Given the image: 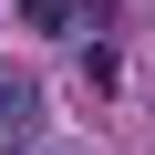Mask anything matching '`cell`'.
I'll return each mask as SVG.
<instances>
[{
    "label": "cell",
    "mask_w": 155,
    "mask_h": 155,
    "mask_svg": "<svg viewBox=\"0 0 155 155\" xmlns=\"http://www.w3.org/2000/svg\"><path fill=\"white\" fill-rule=\"evenodd\" d=\"M31 114H41L31 72H21V62H0V145H11V134H31Z\"/></svg>",
    "instance_id": "6da1fadb"
},
{
    "label": "cell",
    "mask_w": 155,
    "mask_h": 155,
    "mask_svg": "<svg viewBox=\"0 0 155 155\" xmlns=\"http://www.w3.org/2000/svg\"><path fill=\"white\" fill-rule=\"evenodd\" d=\"M124 83V62H114V41H83V93H114Z\"/></svg>",
    "instance_id": "7a4b0ae2"
},
{
    "label": "cell",
    "mask_w": 155,
    "mask_h": 155,
    "mask_svg": "<svg viewBox=\"0 0 155 155\" xmlns=\"http://www.w3.org/2000/svg\"><path fill=\"white\" fill-rule=\"evenodd\" d=\"M21 21H31V31H72V21H83V0H21Z\"/></svg>",
    "instance_id": "3957f363"
}]
</instances>
